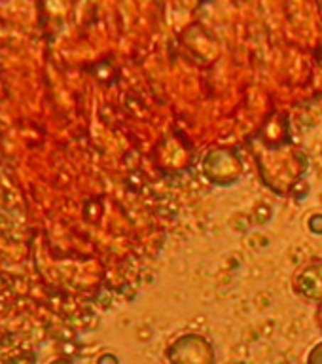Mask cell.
<instances>
[{"mask_svg":"<svg viewBox=\"0 0 322 364\" xmlns=\"http://www.w3.org/2000/svg\"><path fill=\"white\" fill-rule=\"evenodd\" d=\"M203 171L210 184L233 186L241 176V164L232 150H213L203 159Z\"/></svg>","mask_w":322,"mask_h":364,"instance_id":"obj_2","label":"cell"},{"mask_svg":"<svg viewBox=\"0 0 322 364\" xmlns=\"http://www.w3.org/2000/svg\"><path fill=\"white\" fill-rule=\"evenodd\" d=\"M306 364H322V340L317 341L315 346L309 349L306 357Z\"/></svg>","mask_w":322,"mask_h":364,"instance_id":"obj_4","label":"cell"},{"mask_svg":"<svg viewBox=\"0 0 322 364\" xmlns=\"http://www.w3.org/2000/svg\"><path fill=\"white\" fill-rule=\"evenodd\" d=\"M294 290L306 300L317 301L322 306V264H307L296 273Z\"/></svg>","mask_w":322,"mask_h":364,"instance_id":"obj_3","label":"cell"},{"mask_svg":"<svg viewBox=\"0 0 322 364\" xmlns=\"http://www.w3.org/2000/svg\"><path fill=\"white\" fill-rule=\"evenodd\" d=\"M307 228H309V232L311 233H317V235H321L322 233V215L309 216V220H307Z\"/></svg>","mask_w":322,"mask_h":364,"instance_id":"obj_5","label":"cell"},{"mask_svg":"<svg viewBox=\"0 0 322 364\" xmlns=\"http://www.w3.org/2000/svg\"><path fill=\"white\" fill-rule=\"evenodd\" d=\"M165 358L169 364H216V351L207 338L190 332L171 341Z\"/></svg>","mask_w":322,"mask_h":364,"instance_id":"obj_1","label":"cell"},{"mask_svg":"<svg viewBox=\"0 0 322 364\" xmlns=\"http://www.w3.org/2000/svg\"><path fill=\"white\" fill-rule=\"evenodd\" d=\"M97 364H119V360L114 355H102L99 360H97Z\"/></svg>","mask_w":322,"mask_h":364,"instance_id":"obj_6","label":"cell"},{"mask_svg":"<svg viewBox=\"0 0 322 364\" xmlns=\"http://www.w3.org/2000/svg\"><path fill=\"white\" fill-rule=\"evenodd\" d=\"M317 326L322 330V306H318L317 309Z\"/></svg>","mask_w":322,"mask_h":364,"instance_id":"obj_7","label":"cell"}]
</instances>
